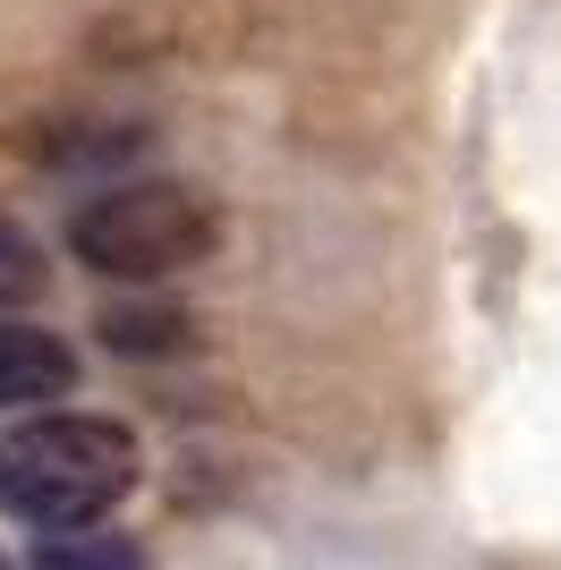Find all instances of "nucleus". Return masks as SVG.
<instances>
[{
    "label": "nucleus",
    "mask_w": 561,
    "mask_h": 570,
    "mask_svg": "<svg viewBox=\"0 0 561 570\" xmlns=\"http://www.w3.org/2000/svg\"><path fill=\"white\" fill-rule=\"evenodd\" d=\"M77 383V357L60 333L43 324H0V409H35V401H60Z\"/></svg>",
    "instance_id": "7ed1b4c3"
},
{
    "label": "nucleus",
    "mask_w": 561,
    "mask_h": 570,
    "mask_svg": "<svg viewBox=\"0 0 561 570\" xmlns=\"http://www.w3.org/2000/svg\"><path fill=\"white\" fill-rule=\"evenodd\" d=\"M137 485V434L119 417H35L0 443V511L43 537H77Z\"/></svg>",
    "instance_id": "f257e3e1"
},
{
    "label": "nucleus",
    "mask_w": 561,
    "mask_h": 570,
    "mask_svg": "<svg viewBox=\"0 0 561 570\" xmlns=\"http://www.w3.org/2000/svg\"><path fill=\"white\" fill-rule=\"evenodd\" d=\"M43 289V256H35V238L18 230V222H0V307H18V298H35Z\"/></svg>",
    "instance_id": "39448f33"
},
{
    "label": "nucleus",
    "mask_w": 561,
    "mask_h": 570,
    "mask_svg": "<svg viewBox=\"0 0 561 570\" xmlns=\"http://www.w3.org/2000/svg\"><path fill=\"white\" fill-rule=\"evenodd\" d=\"M35 570H154L128 537H94V528H77V537H51L43 553H35Z\"/></svg>",
    "instance_id": "20e7f679"
},
{
    "label": "nucleus",
    "mask_w": 561,
    "mask_h": 570,
    "mask_svg": "<svg viewBox=\"0 0 561 570\" xmlns=\"http://www.w3.org/2000/svg\"><path fill=\"white\" fill-rule=\"evenodd\" d=\"M69 247L94 273H179L213 247V214L187 188H111L77 214Z\"/></svg>",
    "instance_id": "f03ea898"
}]
</instances>
